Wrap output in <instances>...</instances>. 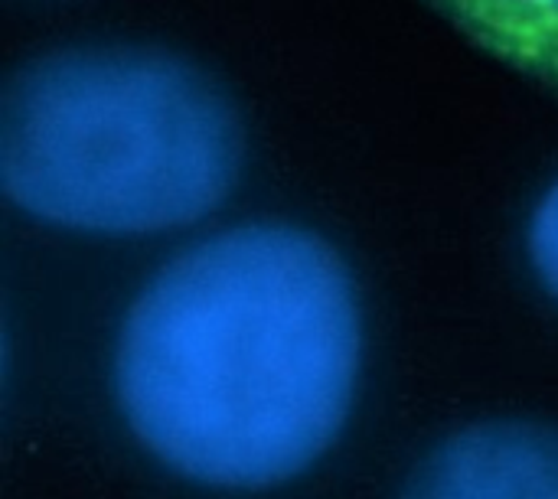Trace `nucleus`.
Returning <instances> with one entry per match:
<instances>
[{"label": "nucleus", "instance_id": "nucleus-1", "mask_svg": "<svg viewBox=\"0 0 558 499\" xmlns=\"http://www.w3.org/2000/svg\"><path fill=\"white\" fill-rule=\"evenodd\" d=\"M360 301L314 232H216L131 304L114 389L137 441L203 487L262 490L307 471L340 435L360 376Z\"/></svg>", "mask_w": 558, "mask_h": 499}, {"label": "nucleus", "instance_id": "nucleus-2", "mask_svg": "<svg viewBox=\"0 0 558 499\" xmlns=\"http://www.w3.org/2000/svg\"><path fill=\"white\" fill-rule=\"evenodd\" d=\"M242 118L186 56L82 42L23 62L0 101V186L56 229L154 235L193 226L235 190Z\"/></svg>", "mask_w": 558, "mask_h": 499}, {"label": "nucleus", "instance_id": "nucleus-3", "mask_svg": "<svg viewBox=\"0 0 558 499\" xmlns=\"http://www.w3.org/2000/svg\"><path fill=\"white\" fill-rule=\"evenodd\" d=\"M402 499H558V428L487 422L441 441Z\"/></svg>", "mask_w": 558, "mask_h": 499}, {"label": "nucleus", "instance_id": "nucleus-4", "mask_svg": "<svg viewBox=\"0 0 558 499\" xmlns=\"http://www.w3.org/2000/svg\"><path fill=\"white\" fill-rule=\"evenodd\" d=\"M490 59L558 88V0H422Z\"/></svg>", "mask_w": 558, "mask_h": 499}, {"label": "nucleus", "instance_id": "nucleus-5", "mask_svg": "<svg viewBox=\"0 0 558 499\" xmlns=\"http://www.w3.org/2000/svg\"><path fill=\"white\" fill-rule=\"evenodd\" d=\"M530 258L539 281L558 297V183L539 199L530 219Z\"/></svg>", "mask_w": 558, "mask_h": 499}]
</instances>
